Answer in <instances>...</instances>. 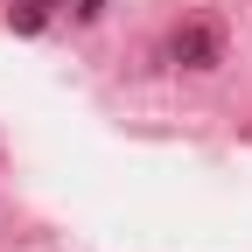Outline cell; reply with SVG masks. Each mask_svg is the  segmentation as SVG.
<instances>
[{"label":"cell","mask_w":252,"mask_h":252,"mask_svg":"<svg viewBox=\"0 0 252 252\" xmlns=\"http://www.w3.org/2000/svg\"><path fill=\"white\" fill-rule=\"evenodd\" d=\"M168 56L189 63V70H217V63H224V35H217L210 21H182L168 35Z\"/></svg>","instance_id":"cell-1"},{"label":"cell","mask_w":252,"mask_h":252,"mask_svg":"<svg viewBox=\"0 0 252 252\" xmlns=\"http://www.w3.org/2000/svg\"><path fill=\"white\" fill-rule=\"evenodd\" d=\"M7 14H14V28H28V35H35V28L49 21V0H14Z\"/></svg>","instance_id":"cell-2"},{"label":"cell","mask_w":252,"mask_h":252,"mask_svg":"<svg viewBox=\"0 0 252 252\" xmlns=\"http://www.w3.org/2000/svg\"><path fill=\"white\" fill-rule=\"evenodd\" d=\"M105 14V0H77V21H98Z\"/></svg>","instance_id":"cell-3"}]
</instances>
